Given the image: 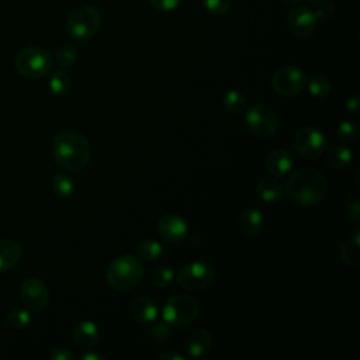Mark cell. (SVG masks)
<instances>
[{
    "label": "cell",
    "mask_w": 360,
    "mask_h": 360,
    "mask_svg": "<svg viewBox=\"0 0 360 360\" xmlns=\"http://www.w3.org/2000/svg\"><path fill=\"white\" fill-rule=\"evenodd\" d=\"M214 276L215 270L210 263L195 260L181 267L177 274V283L186 291L197 292L207 288L212 283Z\"/></svg>",
    "instance_id": "obj_7"
},
{
    "label": "cell",
    "mask_w": 360,
    "mask_h": 360,
    "mask_svg": "<svg viewBox=\"0 0 360 360\" xmlns=\"http://www.w3.org/2000/svg\"><path fill=\"white\" fill-rule=\"evenodd\" d=\"M158 232L167 242L176 243V242L184 240L187 238L188 224L181 215H179L176 212H169V214H165L159 219Z\"/></svg>",
    "instance_id": "obj_13"
},
{
    "label": "cell",
    "mask_w": 360,
    "mask_h": 360,
    "mask_svg": "<svg viewBox=\"0 0 360 360\" xmlns=\"http://www.w3.org/2000/svg\"><path fill=\"white\" fill-rule=\"evenodd\" d=\"M6 323L14 330H22L31 323V314L24 309H14L6 315Z\"/></svg>",
    "instance_id": "obj_28"
},
{
    "label": "cell",
    "mask_w": 360,
    "mask_h": 360,
    "mask_svg": "<svg viewBox=\"0 0 360 360\" xmlns=\"http://www.w3.org/2000/svg\"><path fill=\"white\" fill-rule=\"evenodd\" d=\"M143 277V266L132 255H121L115 257L107 267L105 278L108 284L118 291H129L135 288Z\"/></svg>",
    "instance_id": "obj_3"
},
{
    "label": "cell",
    "mask_w": 360,
    "mask_h": 360,
    "mask_svg": "<svg viewBox=\"0 0 360 360\" xmlns=\"http://www.w3.org/2000/svg\"><path fill=\"white\" fill-rule=\"evenodd\" d=\"M245 121L250 132L259 138H270L278 128L277 115L264 104L252 105L245 115Z\"/></svg>",
    "instance_id": "obj_8"
},
{
    "label": "cell",
    "mask_w": 360,
    "mask_h": 360,
    "mask_svg": "<svg viewBox=\"0 0 360 360\" xmlns=\"http://www.w3.org/2000/svg\"><path fill=\"white\" fill-rule=\"evenodd\" d=\"M211 346V333L204 329H195L186 342V352L190 357H200L202 356Z\"/></svg>",
    "instance_id": "obj_19"
},
{
    "label": "cell",
    "mask_w": 360,
    "mask_h": 360,
    "mask_svg": "<svg viewBox=\"0 0 360 360\" xmlns=\"http://www.w3.org/2000/svg\"><path fill=\"white\" fill-rule=\"evenodd\" d=\"M173 326L170 323H167L166 321H162V322H158V323H153L149 330H148V336H149V340L155 345H162L165 343L173 333Z\"/></svg>",
    "instance_id": "obj_26"
},
{
    "label": "cell",
    "mask_w": 360,
    "mask_h": 360,
    "mask_svg": "<svg viewBox=\"0 0 360 360\" xmlns=\"http://www.w3.org/2000/svg\"><path fill=\"white\" fill-rule=\"evenodd\" d=\"M257 195L264 202H276L283 197L281 184L276 177H263L257 183Z\"/></svg>",
    "instance_id": "obj_22"
},
{
    "label": "cell",
    "mask_w": 360,
    "mask_h": 360,
    "mask_svg": "<svg viewBox=\"0 0 360 360\" xmlns=\"http://www.w3.org/2000/svg\"><path fill=\"white\" fill-rule=\"evenodd\" d=\"M314 13L318 20H329L335 15V7L329 1H323L314 7Z\"/></svg>",
    "instance_id": "obj_35"
},
{
    "label": "cell",
    "mask_w": 360,
    "mask_h": 360,
    "mask_svg": "<svg viewBox=\"0 0 360 360\" xmlns=\"http://www.w3.org/2000/svg\"><path fill=\"white\" fill-rule=\"evenodd\" d=\"M77 60V48L73 44L62 45L56 52V62L62 68H70Z\"/></svg>",
    "instance_id": "obj_31"
},
{
    "label": "cell",
    "mask_w": 360,
    "mask_h": 360,
    "mask_svg": "<svg viewBox=\"0 0 360 360\" xmlns=\"http://www.w3.org/2000/svg\"><path fill=\"white\" fill-rule=\"evenodd\" d=\"M264 225V218L260 210L248 208L239 217V229L246 236H256L262 232Z\"/></svg>",
    "instance_id": "obj_18"
},
{
    "label": "cell",
    "mask_w": 360,
    "mask_h": 360,
    "mask_svg": "<svg viewBox=\"0 0 360 360\" xmlns=\"http://www.w3.org/2000/svg\"><path fill=\"white\" fill-rule=\"evenodd\" d=\"M328 190L326 180L321 172L312 167L295 170L285 181L287 197L301 207H312L322 201Z\"/></svg>",
    "instance_id": "obj_2"
},
{
    "label": "cell",
    "mask_w": 360,
    "mask_h": 360,
    "mask_svg": "<svg viewBox=\"0 0 360 360\" xmlns=\"http://www.w3.org/2000/svg\"><path fill=\"white\" fill-rule=\"evenodd\" d=\"M271 84L277 94L292 97L304 90L307 84V76L301 69L295 66H283L273 75Z\"/></svg>",
    "instance_id": "obj_10"
},
{
    "label": "cell",
    "mask_w": 360,
    "mask_h": 360,
    "mask_svg": "<svg viewBox=\"0 0 360 360\" xmlns=\"http://www.w3.org/2000/svg\"><path fill=\"white\" fill-rule=\"evenodd\" d=\"M345 211H346V217L353 222L357 224L359 218H360V198L357 194H350L346 198L345 202Z\"/></svg>",
    "instance_id": "obj_32"
},
{
    "label": "cell",
    "mask_w": 360,
    "mask_h": 360,
    "mask_svg": "<svg viewBox=\"0 0 360 360\" xmlns=\"http://www.w3.org/2000/svg\"><path fill=\"white\" fill-rule=\"evenodd\" d=\"M52 156L59 167L69 172H79L90 160V143L79 131H59L52 139Z\"/></svg>",
    "instance_id": "obj_1"
},
{
    "label": "cell",
    "mask_w": 360,
    "mask_h": 360,
    "mask_svg": "<svg viewBox=\"0 0 360 360\" xmlns=\"http://www.w3.org/2000/svg\"><path fill=\"white\" fill-rule=\"evenodd\" d=\"M326 138L323 132L315 127H304L292 136L294 149L304 158H319L326 149Z\"/></svg>",
    "instance_id": "obj_9"
},
{
    "label": "cell",
    "mask_w": 360,
    "mask_h": 360,
    "mask_svg": "<svg viewBox=\"0 0 360 360\" xmlns=\"http://www.w3.org/2000/svg\"><path fill=\"white\" fill-rule=\"evenodd\" d=\"M222 104L228 112L240 114V112H243V110L246 107V98L240 91L229 90L225 93V96L222 98Z\"/></svg>",
    "instance_id": "obj_25"
},
{
    "label": "cell",
    "mask_w": 360,
    "mask_h": 360,
    "mask_svg": "<svg viewBox=\"0 0 360 360\" xmlns=\"http://www.w3.org/2000/svg\"><path fill=\"white\" fill-rule=\"evenodd\" d=\"M158 359H160V360H186V356L180 354V353L176 352V350H170V352L160 353V354L158 356Z\"/></svg>",
    "instance_id": "obj_38"
},
{
    "label": "cell",
    "mask_w": 360,
    "mask_h": 360,
    "mask_svg": "<svg viewBox=\"0 0 360 360\" xmlns=\"http://www.w3.org/2000/svg\"><path fill=\"white\" fill-rule=\"evenodd\" d=\"M80 359H82V360H104L105 356L101 354V353H93V352H90V353L82 354Z\"/></svg>",
    "instance_id": "obj_40"
},
{
    "label": "cell",
    "mask_w": 360,
    "mask_h": 360,
    "mask_svg": "<svg viewBox=\"0 0 360 360\" xmlns=\"http://www.w3.org/2000/svg\"><path fill=\"white\" fill-rule=\"evenodd\" d=\"M352 159H353V153L345 145L332 146L326 152V158H325L326 165L335 170H343L349 167L352 163Z\"/></svg>",
    "instance_id": "obj_21"
},
{
    "label": "cell",
    "mask_w": 360,
    "mask_h": 360,
    "mask_svg": "<svg viewBox=\"0 0 360 360\" xmlns=\"http://www.w3.org/2000/svg\"><path fill=\"white\" fill-rule=\"evenodd\" d=\"M52 190L53 193L58 195V197H62V198H68L70 197L73 193H75V181L70 176L65 174V173H56L53 177H52Z\"/></svg>",
    "instance_id": "obj_23"
},
{
    "label": "cell",
    "mask_w": 360,
    "mask_h": 360,
    "mask_svg": "<svg viewBox=\"0 0 360 360\" xmlns=\"http://www.w3.org/2000/svg\"><path fill=\"white\" fill-rule=\"evenodd\" d=\"M338 138L343 142H352L357 136V125L353 121H343L336 129Z\"/></svg>",
    "instance_id": "obj_33"
},
{
    "label": "cell",
    "mask_w": 360,
    "mask_h": 360,
    "mask_svg": "<svg viewBox=\"0 0 360 360\" xmlns=\"http://www.w3.org/2000/svg\"><path fill=\"white\" fill-rule=\"evenodd\" d=\"M20 297L22 304L34 311L38 312L41 309H44L48 302H49V290L46 287V284L35 277L27 278L24 280V283L21 284L20 288Z\"/></svg>",
    "instance_id": "obj_11"
},
{
    "label": "cell",
    "mask_w": 360,
    "mask_h": 360,
    "mask_svg": "<svg viewBox=\"0 0 360 360\" xmlns=\"http://www.w3.org/2000/svg\"><path fill=\"white\" fill-rule=\"evenodd\" d=\"M15 69L25 77L38 79L48 75L53 66L51 53L41 46H30L15 56Z\"/></svg>",
    "instance_id": "obj_5"
},
{
    "label": "cell",
    "mask_w": 360,
    "mask_h": 360,
    "mask_svg": "<svg viewBox=\"0 0 360 360\" xmlns=\"http://www.w3.org/2000/svg\"><path fill=\"white\" fill-rule=\"evenodd\" d=\"M198 302L187 294H177L170 297L163 305V321L172 326H186L198 315Z\"/></svg>",
    "instance_id": "obj_6"
},
{
    "label": "cell",
    "mask_w": 360,
    "mask_h": 360,
    "mask_svg": "<svg viewBox=\"0 0 360 360\" xmlns=\"http://www.w3.org/2000/svg\"><path fill=\"white\" fill-rule=\"evenodd\" d=\"M173 280H174V271H173V269H170L167 266L156 267L150 273V283L159 288H165V287L170 285Z\"/></svg>",
    "instance_id": "obj_30"
},
{
    "label": "cell",
    "mask_w": 360,
    "mask_h": 360,
    "mask_svg": "<svg viewBox=\"0 0 360 360\" xmlns=\"http://www.w3.org/2000/svg\"><path fill=\"white\" fill-rule=\"evenodd\" d=\"M360 229L357 225L352 228L340 248L342 260L350 267H359L360 264Z\"/></svg>",
    "instance_id": "obj_16"
},
{
    "label": "cell",
    "mask_w": 360,
    "mask_h": 360,
    "mask_svg": "<svg viewBox=\"0 0 360 360\" xmlns=\"http://www.w3.org/2000/svg\"><path fill=\"white\" fill-rule=\"evenodd\" d=\"M292 165L294 160L285 149H274L266 159V169L276 179L285 177L292 170Z\"/></svg>",
    "instance_id": "obj_15"
},
{
    "label": "cell",
    "mask_w": 360,
    "mask_h": 360,
    "mask_svg": "<svg viewBox=\"0 0 360 360\" xmlns=\"http://www.w3.org/2000/svg\"><path fill=\"white\" fill-rule=\"evenodd\" d=\"M162 252H163L162 245L158 240H153V239H145L136 248L138 257L145 260V262L158 260L160 257Z\"/></svg>",
    "instance_id": "obj_24"
},
{
    "label": "cell",
    "mask_w": 360,
    "mask_h": 360,
    "mask_svg": "<svg viewBox=\"0 0 360 360\" xmlns=\"http://www.w3.org/2000/svg\"><path fill=\"white\" fill-rule=\"evenodd\" d=\"M21 259V246L13 239H0V271L13 269Z\"/></svg>",
    "instance_id": "obj_20"
},
{
    "label": "cell",
    "mask_w": 360,
    "mask_h": 360,
    "mask_svg": "<svg viewBox=\"0 0 360 360\" xmlns=\"http://www.w3.org/2000/svg\"><path fill=\"white\" fill-rule=\"evenodd\" d=\"M346 108H347L350 112L356 114L357 110H359V98H357V97H350V98H347V100H346Z\"/></svg>",
    "instance_id": "obj_39"
},
{
    "label": "cell",
    "mask_w": 360,
    "mask_h": 360,
    "mask_svg": "<svg viewBox=\"0 0 360 360\" xmlns=\"http://www.w3.org/2000/svg\"><path fill=\"white\" fill-rule=\"evenodd\" d=\"M316 15L314 8L308 6H297L290 10L287 17V24L292 35L298 38H307L312 35L316 27Z\"/></svg>",
    "instance_id": "obj_12"
},
{
    "label": "cell",
    "mask_w": 360,
    "mask_h": 360,
    "mask_svg": "<svg viewBox=\"0 0 360 360\" xmlns=\"http://www.w3.org/2000/svg\"><path fill=\"white\" fill-rule=\"evenodd\" d=\"M305 86L308 87L309 94L314 97H325L330 91V82L325 76H321V75L311 77Z\"/></svg>",
    "instance_id": "obj_29"
},
{
    "label": "cell",
    "mask_w": 360,
    "mask_h": 360,
    "mask_svg": "<svg viewBox=\"0 0 360 360\" xmlns=\"http://www.w3.org/2000/svg\"><path fill=\"white\" fill-rule=\"evenodd\" d=\"M311 1V4L315 7V6H318V4H321V3H323V1H326V0H309Z\"/></svg>",
    "instance_id": "obj_41"
},
{
    "label": "cell",
    "mask_w": 360,
    "mask_h": 360,
    "mask_svg": "<svg viewBox=\"0 0 360 360\" xmlns=\"http://www.w3.org/2000/svg\"><path fill=\"white\" fill-rule=\"evenodd\" d=\"M132 316L141 323H152L159 315V308L153 300L149 297H138L131 305Z\"/></svg>",
    "instance_id": "obj_17"
},
{
    "label": "cell",
    "mask_w": 360,
    "mask_h": 360,
    "mask_svg": "<svg viewBox=\"0 0 360 360\" xmlns=\"http://www.w3.org/2000/svg\"><path fill=\"white\" fill-rule=\"evenodd\" d=\"M281 1H284L285 4H297V3H300L301 0H281Z\"/></svg>",
    "instance_id": "obj_42"
},
{
    "label": "cell",
    "mask_w": 360,
    "mask_h": 360,
    "mask_svg": "<svg viewBox=\"0 0 360 360\" xmlns=\"http://www.w3.org/2000/svg\"><path fill=\"white\" fill-rule=\"evenodd\" d=\"M70 89V79L63 70H56L49 79V90L55 96H65Z\"/></svg>",
    "instance_id": "obj_27"
},
{
    "label": "cell",
    "mask_w": 360,
    "mask_h": 360,
    "mask_svg": "<svg viewBox=\"0 0 360 360\" xmlns=\"http://www.w3.org/2000/svg\"><path fill=\"white\" fill-rule=\"evenodd\" d=\"M149 1H150L153 8H156L159 11H163V13H167V11L176 10L181 0H149Z\"/></svg>",
    "instance_id": "obj_36"
},
{
    "label": "cell",
    "mask_w": 360,
    "mask_h": 360,
    "mask_svg": "<svg viewBox=\"0 0 360 360\" xmlns=\"http://www.w3.org/2000/svg\"><path fill=\"white\" fill-rule=\"evenodd\" d=\"M204 7L215 15L225 14L231 7V0H202Z\"/></svg>",
    "instance_id": "obj_34"
},
{
    "label": "cell",
    "mask_w": 360,
    "mask_h": 360,
    "mask_svg": "<svg viewBox=\"0 0 360 360\" xmlns=\"http://www.w3.org/2000/svg\"><path fill=\"white\" fill-rule=\"evenodd\" d=\"M49 359L51 360H73L75 354L70 350L65 349V347H59V349H56L55 352L51 353Z\"/></svg>",
    "instance_id": "obj_37"
},
{
    "label": "cell",
    "mask_w": 360,
    "mask_h": 360,
    "mask_svg": "<svg viewBox=\"0 0 360 360\" xmlns=\"http://www.w3.org/2000/svg\"><path fill=\"white\" fill-rule=\"evenodd\" d=\"M100 27L101 13L93 6H80L75 8L66 20L69 35L82 42L91 39L98 32Z\"/></svg>",
    "instance_id": "obj_4"
},
{
    "label": "cell",
    "mask_w": 360,
    "mask_h": 360,
    "mask_svg": "<svg viewBox=\"0 0 360 360\" xmlns=\"http://www.w3.org/2000/svg\"><path fill=\"white\" fill-rule=\"evenodd\" d=\"M100 340V329L93 321H82L73 329V342L79 349L90 350Z\"/></svg>",
    "instance_id": "obj_14"
}]
</instances>
